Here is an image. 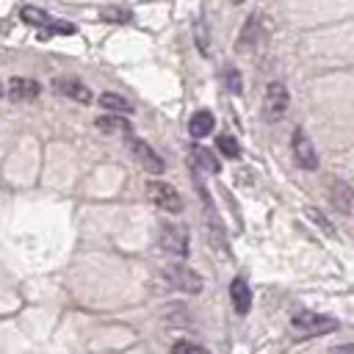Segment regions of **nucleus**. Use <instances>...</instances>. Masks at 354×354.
<instances>
[{
    "label": "nucleus",
    "instance_id": "obj_15",
    "mask_svg": "<svg viewBox=\"0 0 354 354\" xmlns=\"http://www.w3.org/2000/svg\"><path fill=\"white\" fill-rule=\"evenodd\" d=\"M351 199H354V191L348 188V183H343V180L332 183V202H335L337 210L348 213L351 210Z\"/></svg>",
    "mask_w": 354,
    "mask_h": 354
},
{
    "label": "nucleus",
    "instance_id": "obj_3",
    "mask_svg": "<svg viewBox=\"0 0 354 354\" xmlns=\"http://www.w3.org/2000/svg\"><path fill=\"white\" fill-rule=\"evenodd\" d=\"M158 241L160 246L174 254V257H185L188 254V230L183 224H174V221H163L160 230H158Z\"/></svg>",
    "mask_w": 354,
    "mask_h": 354
},
{
    "label": "nucleus",
    "instance_id": "obj_4",
    "mask_svg": "<svg viewBox=\"0 0 354 354\" xmlns=\"http://www.w3.org/2000/svg\"><path fill=\"white\" fill-rule=\"evenodd\" d=\"M163 277L169 282V288H177V290H185V293H199L202 290V277L196 271H191L188 266L183 263H171L163 268Z\"/></svg>",
    "mask_w": 354,
    "mask_h": 354
},
{
    "label": "nucleus",
    "instance_id": "obj_20",
    "mask_svg": "<svg viewBox=\"0 0 354 354\" xmlns=\"http://www.w3.org/2000/svg\"><path fill=\"white\" fill-rule=\"evenodd\" d=\"M224 80H227V88H230L232 94H241V75H238L235 66H227V69H224Z\"/></svg>",
    "mask_w": 354,
    "mask_h": 354
},
{
    "label": "nucleus",
    "instance_id": "obj_21",
    "mask_svg": "<svg viewBox=\"0 0 354 354\" xmlns=\"http://www.w3.org/2000/svg\"><path fill=\"white\" fill-rule=\"evenodd\" d=\"M102 19H108V22H130V11L111 8V11H102Z\"/></svg>",
    "mask_w": 354,
    "mask_h": 354
},
{
    "label": "nucleus",
    "instance_id": "obj_11",
    "mask_svg": "<svg viewBox=\"0 0 354 354\" xmlns=\"http://www.w3.org/2000/svg\"><path fill=\"white\" fill-rule=\"evenodd\" d=\"M97 130L100 133H108V136H127L133 127H130V122H127V116H122V113H105V116H97Z\"/></svg>",
    "mask_w": 354,
    "mask_h": 354
},
{
    "label": "nucleus",
    "instance_id": "obj_2",
    "mask_svg": "<svg viewBox=\"0 0 354 354\" xmlns=\"http://www.w3.org/2000/svg\"><path fill=\"white\" fill-rule=\"evenodd\" d=\"M147 196H149L152 205H158L166 213H180L183 210V199H180L177 188L163 183V180H149L147 183Z\"/></svg>",
    "mask_w": 354,
    "mask_h": 354
},
{
    "label": "nucleus",
    "instance_id": "obj_17",
    "mask_svg": "<svg viewBox=\"0 0 354 354\" xmlns=\"http://www.w3.org/2000/svg\"><path fill=\"white\" fill-rule=\"evenodd\" d=\"M191 155H194V160H196L202 169H207V171H218V169H221V163L216 160V155H213L210 149H205V147H194Z\"/></svg>",
    "mask_w": 354,
    "mask_h": 354
},
{
    "label": "nucleus",
    "instance_id": "obj_6",
    "mask_svg": "<svg viewBox=\"0 0 354 354\" xmlns=\"http://www.w3.org/2000/svg\"><path fill=\"white\" fill-rule=\"evenodd\" d=\"M127 149H130L133 160H136L144 171H149V174H160V171L166 169L163 160H160V155H158L147 141H141V138H127Z\"/></svg>",
    "mask_w": 354,
    "mask_h": 354
},
{
    "label": "nucleus",
    "instance_id": "obj_24",
    "mask_svg": "<svg viewBox=\"0 0 354 354\" xmlns=\"http://www.w3.org/2000/svg\"><path fill=\"white\" fill-rule=\"evenodd\" d=\"M232 3H241V0H232Z\"/></svg>",
    "mask_w": 354,
    "mask_h": 354
},
{
    "label": "nucleus",
    "instance_id": "obj_23",
    "mask_svg": "<svg viewBox=\"0 0 354 354\" xmlns=\"http://www.w3.org/2000/svg\"><path fill=\"white\" fill-rule=\"evenodd\" d=\"M329 354H354V343H340V346H335Z\"/></svg>",
    "mask_w": 354,
    "mask_h": 354
},
{
    "label": "nucleus",
    "instance_id": "obj_14",
    "mask_svg": "<svg viewBox=\"0 0 354 354\" xmlns=\"http://www.w3.org/2000/svg\"><path fill=\"white\" fill-rule=\"evenodd\" d=\"M100 105H102L108 113H122V116H127V113L133 111L130 100H124V97L116 94V91H105V94H100Z\"/></svg>",
    "mask_w": 354,
    "mask_h": 354
},
{
    "label": "nucleus",
    "instance_id": "obj_22",
    "mask_svg": "<svg viewBox=\"0 0 354 354\" xmlns=\"http://www.w3.org/2000/svg\"><path fill=\"white\" fill-rule=\"evenodd\" d=\"M307 216H310V218H313V221H315V224H318L321 230H326V232H335V230H332V227L326 224V218H324V213H321V210H315V207H310V210H307Z\"/></svg>",
    "mask_w": 354,
    "mask_h": 354
},
{
    "label": "nucleus",
    "instance_id": "obj_19",
    "mask_svg": "<svg viewBox=\"0 0 354 354\" xmlns=\"http://www.w3.org/2000/svg\"><path fill=\"white\" fill-rule=\"evenodd\" d=\"M171 354H210L205 346H196V343H191V340H177L174 346H171Z\"/></svg>",
    "mask_w": 354,
    "mask_h": 354
},
{
    "label": "nucleus",
    "instance_id": "obj_25",
    "mask_svg": "<svg viewBox=\"0 0 354 354\" xmlns=\"http://www.w3.org/2000/svg\"><path fill=\"white\" fill-rule=\"evenodd\" d=\"M0 94H3V86H0Z\"/></svg>",
    "mask_w": 354,
    "mask_h": 354
},
{
    "label": "nucleus",
    "instance_id": "obj_8",
    "mask_svg": "<svg viewBox=\"0 0 354 354\" xmlns=\"http://www.w3.org/2000/svg\"><path fill=\"white\" fill-rule=\"evenodd\" d=\"M39 91H41V86L33 77H11L8 86H6V94L14 102H30V100L39 97Z\"/></svg>",
    "mask_w": 354,
    "mask_h": 354
},
{
    "label": "nucleus",
    "instance_id": "obj_9",
    "mask_svg": "<svg viewBox=\"0 0 354 354\" xmlns=\"http://www.w3.org/2000/svg\"><path fill=\"white\" fill-rule=\"evenodd\" d=\"M53 88L61 97H69V100H77V102H91V91L75 77H53Z\"/></svg>",
    "mask_w": 354,
    "mask_h": 354
},
{
    "label": "nucleus",
    "instance_id": "obj_1",
    "mask_svg": "<svg viewBox=\"0 0 354 354\" xmlns=\"http://www.w3.org/2000/svg\"><path fill=\"white\" fill-rule=\"evenodd\" d=\"M290 324L304 335H326V332L337 329V318L324 315V313H313V310H296Z\"/></svg>",
    "mask_w": 354,
    "mask_h": 354
},
{
    "label": "nucleus",
    "instance_id": "obj_10",
    "mask_svg": "<svg viewBox=\"0 0 354 354\" xmlns=\"http://www.w3.org/2000/svg\"><path fill=\"white\" fill-rule=\"evenodd\" d=\"M230 299H232V307H235L238 315H246V313H249V307H252V290H249V285H246L243 277H235V279H232V285H230Z\"/></svg>",
    "mask_w": 354,
    "mask_h": 354
},
{
    "label": "nucleus",
    "instance_id": "obj_13",
    "mask_svg": "<svg viewBox=\"0 0 354 354\" xmlns=\"http://www.w3.org/2000/svg\"><path fill=\"white\" fill-rule=\"evenodd\" d=\"M213 124H216V119H213L210 111H196V113L191 116V122H188V133H191L194 138H205V136L213 133Z\"/></svg>",
    "mask_w": 354,
    "mask_h": 354
},
{
    "label": "nucleus",
    "instance_id": "obj_16",
    "mask_svg": "<svg viewBox=\"0 0 354 354\" xmlns=\"http://www.w3.org/2000/svg\"><path fill=\"white\" fill-rule=\"evenodd\" d=\"M19 17H22V22H28V25H33V28H47V25L53 22V19H50L41 8H36V6H22Z\"/></svg>",
    "mask_w": 354,
    "mask_h": 354
},
{
    "label": "nucleus",
    "instance_id": "obj_12",
    "mask_svg": "<svg viewBox=\"0 0 354 354\" xmlns=\"http://www.w3.org/2000/svg\"><path fill=\"white\" fill-rule=\"evenodd\" d=\"M260 39H263V28H260V17L254 14V17H249L246 28L241 30V36H238V44H235V47L243 53V50H252Z\"/></svg>",
    "mask_w": 354,
    "mask_h": 354
},
{
    "label": "nucleus",
    "instance_id": "obj_5",
    "mask_svg": "<svg viewBox=\"0 0 354 354\" xmlns=\"http://www.w3.org/2000/svg\"><path fill=\"white\" fill-rule=\"evenodd\" d=\"M288 105H290V94H288L285 83L274 80V83L266 88V105H263L266 119H268V122H279V119L285 116Z\"/></svg>",
    "mask_w": 354,
    "mask_h": 354
},
{
    "label": "nucleus",
    "instance_id": "obj_7",
    "mask_svg": "<svg viewBox=\"0 0 354 354\" xmlns=\"http://www.w3.org/2000/svg\"><path fill=\"white\" fill-rule=\"evenodd\" d=\"M290 149H293V160L301 166V169H315L318 166V155H315V147L310 144V138L296 130L293 138H290Z\"/></svg>",
    "mask_w": 354,
    "mask_h": 354
},
{
    "label": "nucleus",
    "instance_id": "obj_18",
    "mask_svg": "<svg viewBox=\"0 0 354 354\" xmlns=\"http://www.w3.org/2000/svg\"><path fill=\"white\" fill-rule=\"evenodd\" d=\"M216 147H218V152L227 155V158H238V152H241L238 141H235L232 136H227V133H221V136L216 138Z\"/></svg>",
    "mask_w": 354,
    "mask_h": 354
}]
</instances>
